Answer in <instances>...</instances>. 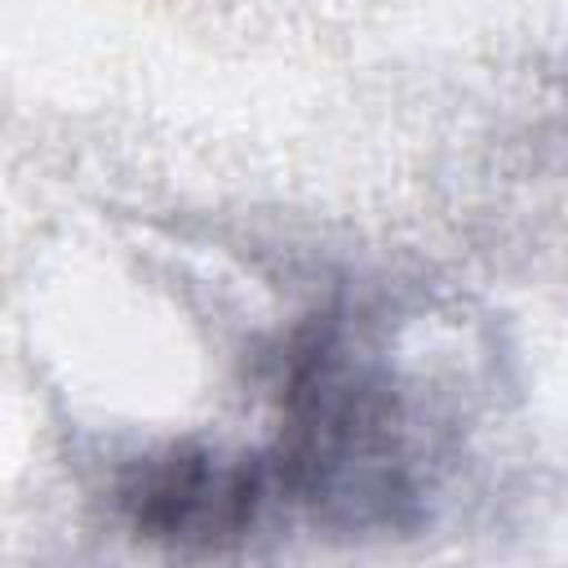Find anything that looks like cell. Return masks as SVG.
<instances>
[{"label": "cell", "instance_id": "cell-1", "mask_svg": "<svg viewBox=\"0 0 568 568\" xmlns=\"http://www.w3.org/2000/svg\"><path fill=\"white\" fill-rule=\"evenodd\" d=\"M129 506L146 537L222 541L248 524L257 506V475L248 466H217L209 457H173L142 470Z\"/></svg>", "mask_w": 568, "mask_h": 568}]
</instances>
